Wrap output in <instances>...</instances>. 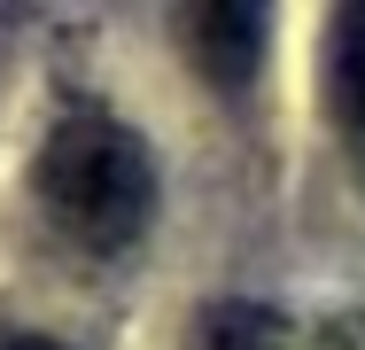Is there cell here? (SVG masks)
I'll return each mask as SVG.
<instances>
[{"label":"cell","mask_w":365,"mask_h":350,"mask_svg":"<svg viewBox=\"0 0 365 350\" xmlns=\"http://www.w3.org/2000/svg\"><path fill=\"white\" fill-rule=\"evenodd\" d=\"M31 187L78 249L109 257V249H133L148 234V218H155V156L140 148V133L125 117L71 101L39 140Z\"/></svg>","instance_id":"1"},{"label":"cell","mask_w":365,"mask_h":350,"mask_svg":"<svg viewBox=\"0 0 365 350\" xmlns=\"http://www.w3.org/2000/svg\"><path fill=\"white\" fill-rule=\"evenodd\" d=\"M179 39H187L195 70H202L218 94H241V86L257 78V63H264L272 16H264V8H249V0H202V8H187V16H179Z\"/></svg>","instance_id":"2"},{"label":"cell","mask_w":365,"mask_h":350,"mask_svg":"<svg viewBox=\"0 0 365 350\" xmlns=\"http://www.w3.org/2000/svg\"><path fill=\"white\" fill-rule=\"evenodd\" d=\"M327 117L350 148H365V8L327 16Z\"/></svg>","instance_id":"3"},{"label":"cell","mask_w":365,"mask_h":350,"mask_svg":"<svg viewBox=\"0 0 365 350\" xmlns=\"http://www.w3.org/2000/svg\"><path fill=\"white\" fill-rule=\"evenodd\" d=\"M187 350H288V327L264 304H210Z\"/></svg>","instance_id":"4"},{"label":"cell","mask_w":365,"mask_h":350,"mask_svg":"<svg viewBox=\"0 0 365 350\" xmlns=\"http://www.w3.org/2000/svg\"><path fill=\"white\" fill-rule=\"evenodd\" d=\"M0 350H63V343H47V335H0Z\"/></svg>","instance_id":"5"}]
</instances>
